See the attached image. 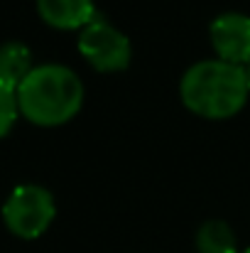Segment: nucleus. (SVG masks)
<instances>
[{
    "label": "nucleus",
    "mask_w": 250,
    "mask_h": 253,
    "mask_svg": "<svg viewBox=\"0 0 250 253\" xmlns=\"http://www.w3.org/2000/svg\"><path fill=\"white\" fill-rule=\"evenodd\" d=\"M179 93L184 106L201 118H231L248 101L246 67L223 59H201L184 72Z\"/></svg>",
    "instance_id": "nucleus-1"
},
{
    "label": "nucleus",
    "mask_w": 250,
    "mask_h": 253,
    "mask_svg": "<svg viewBox=\"0 0 250 253\" xmlns=\"http://www.w3.org/2000/svg\"><path fill=\"white\" fill-rule=\"evenodd\" d=\"M83 103L79 74L64 64H37L17 86L20 113L35 126H62Z\"/></svg>",
    "instance_id": "nucleus-2"
},
{
    "label": "nucleus",
    "mask_w": 250,
    "mask_h": 253,
    "mask_svg": "<svg viewBox=\"0 0 250 253\" xmlns=\"http://www.w3.org/2000/svg\"><path fill=\"white\" fill-rule=\"evenodd\" d=\"M54 197L39 184H17L2 204V221L20 239L42 236L54 221Z\"/></svg>",
    "instance_id": "nucleus-3"
},
{
    "label": "nucleus",
    "mask_w": 250,
    "mask_h": 253,
    "mask_svg": "<svg viewBox=\"0 0 250 253\" xmlns=\"http://www.w3.org/2000/svg\"><path fill=\"white\" fill-rule=\"evenodd\" d=\"M79 52L96 72H123L130 64L133 47L128 35L106 20L93 17L79 35Z\"/></svg>",
    "instance_id": "nucleus-4"
},
{
    "label": "nucleus",
    "mask_w": 250,
    "mask_h": 253,
    "mask_svg": "<svg viewBox=\"0 0 250 253\" xmlns=\"http://www.w3.org/2000/svg\"><path fill=\"white\" fill-rule=\"evenodd\" d=\"M209 35L218 59L241 67L250 62V15L223 12L211 22Z\"/></svg>",
    "instance_id": "nucleus-5"
},
{
    "label": "nucleus",
    "mask_w": 250,
    "mask_h": 253,
    "mask_svg": "<svg viewBox=\"0 0 250 253\" xmlns=\"http://www.w3.org/2000/svg\"><path fill=\"white\" fill-rule=\"evenodd\" d=\"M37 10L57 30H83L96 17L93 0H37Z\"/></svg>",
    "instance_id": "nucleus-6"
},
{
    "label": "nucleus",
    "mask_w": 250,
    "mask_h": 253,
    "mask_svg": "<svg viewBox=\"0 0 250 253\" xmlns=\"http://www.w3.org/2000/svg\"><path fill=\"white\" fill-rule=\"evenodd\" d=\"M32 54L22 42H5L0 44V82L12 88L22 84L32 72Z\"/></svg>",
    "instance_id": "nucleus-7"
},
{
    "label": "nucleus",
    "mask_w": 250,
    "mask_h": 253,
    "mask_svg": "<svg viewBox=\"0 0 250 253\" xmlns=\"http://www.w3.org/2000/svg\"><path fill=\"white\" fill-rule=\"evenodd\" d=\"M196 253H238L233 229L221 219H209L199 226L194 239Z\"/></svg>",
    "instance_id": "nucleus-8"
},
{
    "label": "nucleus",
    "mask_w": 250,
    "mask_h": 253,
    "mask_svg": "<svg viewBox=\"0 0 250 253\" xmlns=\"http://www.w3.org/2000/svg\"><path fill=\"white\" fill-rule=\"evenodd\" d=\"M20 113V106H17V88L2 84L0 82V138L12 128L15 118Z\"/></svg>",
    "instance_id": "nucleus-9"
},
{
    "label": "nucleus",
    "mask_w": 250,
    "mask_h": 253,
    "mask_svg": "<svg viewBox=\"0 0 250 253\" xmlns=\"http://www.w3.org/2000/svg\"><path fill=\"white\" fill-rule=\"evenodd\" d=\"M246 77H248V86H250V62L246 64Z\"/></svg>",
    "instance_id": "nucleus-10"
},
{
    "label": "nucleus",
    "mask_w": 250,
    "mask_h": 253,
    "mask_svg": "<svg viewBox=\"0 0 250 253\" xmlns=\"http://www.w3.org/2000/svg\"><path fill=\"white\" fill-rule=\"evenodd\" d=\"M243 253H250V249H246V251H243Z\"/></svg>",
    "instance_id": "nucleus-11"
}]
</instances>
